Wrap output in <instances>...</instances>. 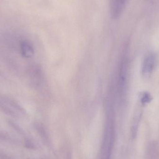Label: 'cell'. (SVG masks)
Segmentation results:
<instances>
[{
    "mask_svg": "<svg viewBox=\"0 0 159 159\" xmlns=\"http://www.w3.org/2000/svg\"><path fill=\"white\" fill-rule=\"evenodd\" d=\"M20 51L22 57L30 58L33 57L34 48L32 44L27 40H22L20 43Z\"/></svg>",
    "mask_w": 159,
    "mask_h": 159,
    "instance_id": "cell-3",
    "label": "cell"
},
{
    "mask_svg": "<svg viewBox=\"0 0 159 159\" xmlns=\"http://www.w3.org/2000/svg\"><path fill=\"white\" fill-rule=\"evenodd\" d=\"M0 110L9 116L23 115L25 111L17 102L5 95L0 94Z\"/></svg>",
    "mask_w": 159,
    "mask_h": 159,
    "instance_id": "cell-1",
    "label": "cell"
},
{
    "mask_svg": "<svg viewBox=\"0 0 159 159\" xmlns=\"http://www.w3.org/2000/svg\"><path fill=\"white\" fill-rule=\"evenodd\" d=\"M154 63V57L152 55L148 56L146 58L144 64V73L148 74L151 72L153 68Z\"/></svg>",
    "mask_w": 159,
    "mask_h": 159,
    "instance_id": "cell-4",
    "label": "cell"
},
{
    "mask_svg": "<svg viewBox=\"0 0 159 159\" xmlns=\"http://www.w3.org/2000/svg\"><path fill=\"white\" fill-rule=\"evenodd\" d=\"M127 0H111L110 14L112 18L117 19L121 16L125 8Z\"/></svg>",
    "mask_w": 159,
    "mask_h": 159,
    "instance_id": "cell-2",
    "label": "cell"
}]
</instances>
